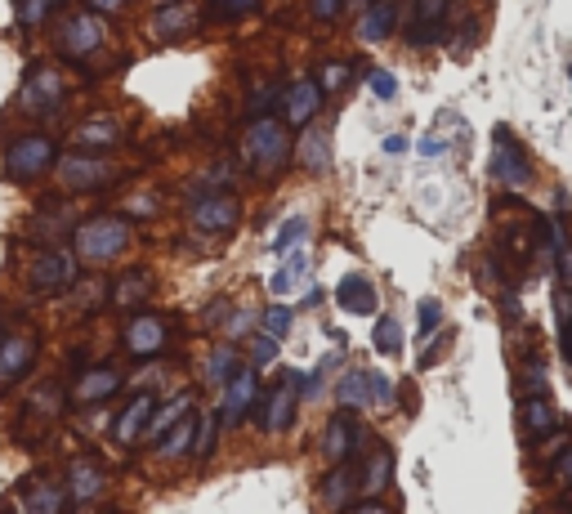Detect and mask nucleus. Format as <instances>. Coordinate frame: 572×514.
<instances>
[{
  "instance_id": "obj_19",
  "label": "nucleus",
  "mask_w": 572,
  "mask_h": 514,
  "mask_svg": "<svg viewBox=\"0 0 572 514\" xmlns=\"http://www.w3.org/2000/svg\"><path fill=\"white\" fill-rule=\"evenodd\" d=\"M36 354H41L36 336H27V331L9 336L5 331V336H0V385H18V380L36 367Z\"/></svg>"
},
{
  "instance_id": "obj_23",
  "label": "nucleus",
  "mask_w": 572,
  "mask_h": 514,
  "mask_svg": "<svg viewBox=\"0 0 572 514\" xmlns=\"http://www.w3.org/2000/svg\"><path fill=\"white\" fill-rule=\"evenodd\" d=\"M152 412H157V398H152V389H143V394L130 398L126 412H121L117 425H112V439H117V447H135V443H143V430H148Z\"/></svg>"
},
{
  "instance_id": "obj_63",
  "label": "nucleus",
  "mask_w": 572,
  "mask_h": 514,
  "mask_svg": "<svg viewBox=\"0 0 572 514\" xmlns=\"http://www.w3.org/2000/svg\"><path fill=\"white\" fill-rule=\"evenodd\" d=\"M568 76H572V63H568Z\"/></svg>"
},
{
  "instance_id": "obj_49",
  "label": "nucleus",
  "mask_w": 572,
  "mask_h": 514,
  "mask_svg": "<svg viewBox=\"0 0 572 514\" xmlns=\"http://www.w3.org/2000/svg\"><path fill=\"white\" fill-rule=\"evenodd\" d=\"M340 14H345V0H309V18H313V23L331 27Z\"/></svg>"
},
{
  "instance_id": "obj_50",
  "label": "nucleus",
  "mask_w": 572,
  "mask_h": 514,
  "mask_svg": "<svg viewBox=\"0 0 572 514\" xmlns=\"http://www.w3.org/2000/svg\"><path fill=\"white\" fill-rule=\"evenodd\" d=\"M443 327V304L434 300V295H425L421 300V336H429V331Z\"/></svg>"
},
{
  "instance_id": "obj_56",
  "label": "nucleus",
  "mask_w": 572,
  "mask_h": 514,
  "mask_svg": "<svg viewBox=\"0 0 572 514\" xmlns=\"http://www.w3.org/2000/svg\"><path fill=\"white\" fill-rule=\"evenodd\" d=\"M443 152H447V144L438 135H425L421 139V157H443Z\"/></svg>"
},
{
  "instance_id": "obj_60",
  "label": "nucleus",
  "mask_w": 572,
  "mask_h": 514,
  "mask_svg": "<svg viewBox=\"0 0 572 514\" xmlns=\"http://www.w3.org/2000/svg\"><path fill=\"white\" fill-rule=\"evenodd\" d=\"M564 501H568V510H572V488H568V492H564Z\"/></svg>"
},
{
  "instance_id": "obj_1",
  "label": "nucleus",
  "mask_w": 572,
  "mask_h": 514,
  "mask_svg": "<svg viewBox=\"0 0 572 514\" xmlns=\"http://www.w3.org/2000/svg\"><path fill=\"white\" fill-rule=\"evenodd\" d=\"M242 157L255 179H278L295 157V139L282 117H255L242 130Z\"/></svg>"
},
{
  "instance_id": "obj_36",
  "label": "nucleus",
  "mask_w": 572,
  "mask_h": 514,
  "mask_svg": "<svg viewBox=\"0 0 572 514\" xmlns=\"http://www.w3.org/2000/svg\"><path fill=\"white\" fill-rule=\"evenodd\" d=\"M371 345H376V354H385V358H398V354H403V327H398L394 313H376Z\"/></svg>"
},
{
  "instance_id": "obj_17",
  "label": "nucleus",
  "mask_w": 572,
  "mask_h": 514,
  "mask_svg": "<svg viewBox=\"0 0 572 514\" xmlns=\"http://www.w3.org/2000/svg\"><path fill=\"white\" fill-rule=\"evenodd\" d=\"M394 488V452L385 443H371V452L358 456V492L362 501H380Z\"/></svg>"
},
{
  "instance_id": "obj_18",
  "label": "nucleus",
  "mask_w": 572,
  "mask_h": 514,
  "mask_svg": "<svg viewBox=\"0 0 572 514\" xmlns=\"http://www.w3.org/2000/svg\"><path fill=\"white\" fill-rule=\"evenodd\" d=\"M63 488H68L72 506H90V501H99L108 492V470L94 456H72L68 474H63Z\"/></svg>"
},
{
  "instance_id": "obj_43",
  "label": "nucleus",
  "mask_w": 572,
  "mask_h": 514,
  "mask_svg": "<svg viewBox=\"0 0 572 514\" xmlns=\"http://www.w3.org/2000/svg\"><path fill=\"white\" fill-rule=\"evenodd\" d=\"M117 215H126V220H157V215H161V197L157 193H130L126 202H121Z\"/></svg>"
},
{
  "instance_id": "obj_4",
  "label": "nucleus",
  "mask_w": 572,
  "mask_h": 514,
  "mask_svg": "<svg viewBox=\"0 0 572 514\" xmlns=\"http://www.w3.org/2000/svg\"><path fill=\"white\" fill-rule=\"evenodd\" d=\"M54 175H59L63 193H108V188H117L121 179H126V166L99 157V152H76L72 148V152H59Z\"/></svg>"
},
{
  "instance_id": "obj_58",
  "label": "nucleus",
  "mask_w": 572,
  "mask_h": 514,
  "mask_svg": "<svg viewBox=\"0 0 572 514\" xmlns=\"http://www.w3.org/2000/svg\"><path fill=\"white\" fill-rule=\"evenodd\" d=\"M322 300H327V295H322L318 287H309V291H304V309H318Z\"/></svg>"
},
{
  "instance_id": "obj_51",
  "label": "nucleus",
  "mask_w": 572,
  "mask_h": 514,
  "mask_svg": "<svg viewBox=\"0 0 572 514\" xmlns=\"http://www.w3.org/2000/svg\"><path fill=\"white\" fill-rule=\"evenodd\" d=\"M550 483H555V488H572V447L564 456H559V461H550Z\"/></svg>"
},
{
  "instance_id": "obj_59",
  "label": "nucleus",
  "mask_w": 572,
  "mask_h": 514,
  "mask_svg": "<svg viewBox=\"0 0 572 514\" xmlns=\"http://www.w3.org/2000/svg\"><path fill=\"white\" fill-rule=\"evenodd\" d=\"M559 349H564V358H568V367H572V327L559 331Z\"/></svg>"
},
{
  "instance_id": "obj_30",
  "label": "nucleus",
  "mask_w": 572,
  "mask_h": 514,
  "mask_svg": "<svg viewBox=\"0 0 572 514\" xmlns=\"http://www.w3.org/2000/svg\"><path fill=\"white\" fill-rule=\"evenodd\" d=\"M188 412H197V398H193V394H179V398H170V403H157V412H152V421H148V430H143V439L157 447V443L170 434V425L184 421Z\"/></svg>"
},
{
  "instance_id": "obj_8",
  "label": "nucleus",
  "mask_w": 572,
  "mask_h": 514,
  "mask_svg": "<svg viewBox=\"0 0 572 514\" xmlns=\"http://www.w3.org/2000/svg\"><path fill=\"white\" fill-rule=\"evenodd\" d=\"M103 45H108V23H103L99 14H90V9H81V14H68V18L59 23V36H54V50H59L68 63L94 59Z\"/></svg>"
},
{
  "instance_id": "obj_41",
  "label": "nucleus",
  "mask_w": 572,
  "mask_h": 514,
  "mask_svg": "<svg viewBox=\"0 0 572 514\" xmlns=\"http://www.w3.org/2000/svg\"><path fill=\"white\" fill-rule=\"evenodd\" d=\"M260 9V0H206V18L211 23H237V18H251Z\"/></svg>"
},
{
  "instance_id": "obj_53",
  "label": "nucleus",
  "mask_w": 572,
  "mask_h": 514,
  "mask_svg": "<svg viewBox=\"0 0 572 514\" xmlns=\"http://www.w3.org/2000/svg\"><path fill=\"white\" fill-rule=\"evenodd\" d=\"M85 5H90V14L112 18V14H121V9H126V0H85Z\"/></svg>"
},
{
  "instance_id": "obj_28",
  "label": "nucleus",
  "mask_w": 572,
  "mask_h": 514,
  "mask_svg": "<svg viewBox=\"0 0 572 514\" xmlns=\"http://www.w3.org/2000/svg\"><path fill=\"white\" fill-rule=\"evenodd\" d=\"M300 287H309V251H291L282 255L278 273L269 278V291L278 295V300H291Z\"/></svg>"
},
{
  "instance_id": "obj_25",
  "label": "nucleus",
  "mask_w": 572,
  "mask_h": 514,
  "mask_svg": "<svg viewBox=\"0 0 572 514\" xmlns=\"http://www.w3.org/2000/svg\"><path fill=\"white\" fill-rule=\"evenodd\" d=\"M152 287H157L152 269H143V264H139V269H126V273H117V282L108 287V304H112V309H121V313H126V309L139 313L143 300L152 295Z\"/></svg>"
},
{
  "instance_id": "obj_31",
  "label": "nucleus",
  "mask_w": 572,
  "mask_h": 514,
  "mask_svg": "<svg viewBox=\"0 0 572 514\" xmlns=\"http://www.w3.org/2000/svg\"><path fill=\"white\" fill-rule=\"evenodd\" d=\"M336 403H340V412H362V407H371V380H367V367L345 371V376L336 380Z\"/></svg>"
},
{
  "instance_id": "obj_52",
  "label": "nucleus",
  "mask_w": 572,
  "mask_h": 514,
  "mask_svg": "<svg viewBox=\"0 0 572 514\" xmlns=\"http://www.w3.org/2000/svg\"><path fill=\"white\" fill-rule=\"evenodd\" d=\"M555 322H559V331L572 327V291H564V287L555 291Z\"/></svg>"
},
{
  "instance_id": "obj_7",
  "label": "nucleus",
  "mask_w": 572,
  "mask_h": 514,
  "mask_svg": "<svg viewBox=\"0 0 572 514\" xmlns=\"http://www.w3.org/2000/svg\"><path fill=\"white\" fill-rule=\"evenodd\" d=\"M76 282H81V260L72 255V246H45V251L32 255V264H27V287L36 295L72 291Z\"/></svg>"
},
{
  "instance_id": "obj_57",
  "label": "nucleus",
  "mask_w": 572,
  "mask_h": 514,
  "mask_svg": "<svg viewBox=\"0 0 572 514\" xmlns=\"http://www.w3.org/2000/svg\"><path fill=\"white\" fill-rule=\"evenodd\" d=\"M380 148H385V157H403V152H407V135H389Z\"/></svg>"
},
{
  "instance_id": "obj_16",
  "label": "nucleus",
  "mask_w": 572,
  "mask_h": 514,
  "mask_svg": "<svg viewBox=\"0 0 572 514\" xmlns=\"http://www.w3.org/2000/svg\"><path fill=\"white\" fill-rule=\"evenodd\" d=\"M564 430V412L555 398H519V434L528 443H546Z\"/></svg>"
},
{
  "instance_id": "obj_34",
  "label": "nucleus",
  "mask_w": 572,
  "mask_h": 514,
  "mask_svg": "<svg viewBox=\"0 0 572 514\" xmlns=\"http://www.w3.org/2000/svg\"><path fill=\"white\" fill-rule=\"evenodd\" d=\"M193 439H197V412H188L184 421L170 425V434L157 443V456H166V461H179V456H193Z\"/></svg>"
},
{
  "instance_id": "obj_64",
  "label": "nucleus",
  "mask_w": 572,
  "mask_h": 514,
  "mask_svg": "<svg viewBox=\"0 0 572 514\" xmlns=\"http://www.w3.org/2000/svg\"><path fill=\"white\" fill-rule=\"evenodd\" d=\"M54 5H59V0H54Z\"/></svg>"
},
{
  "instance_id": "obj_61",
  "label": "nucleus",
  "mask_w": 572,
  "mask_h": 514,
  "mask_svg": "<svg viewBox=\"0 0 572 514\" xmlns=\"http://www.w3.org/2000/svg\"><path fill=\"white\" fill-rule=\"evenodd\" d=\"M161 5H179V0H161Z\"/></svg>"
},
{
  "instance_id": "obj_27",
  "label": "nucleus",
  "mask_w": 572,
  "mask_h": 514,
  "mask_svg": "<svg viewBox=\"0 0 572 514\" xmlns=\"http://www.w3.org/2000/svg\"><path fill=\"white\" fill-rule=\"evenodd\" d=\"M398 32V0H371L358 14V41L362 45H380Z\"/></svg>"
},
{
  "instance_id": "obj_29",
  "label": "nucleus",
  "mask_w": 572,
  "mask_h": 514,
  "mask_svg": "<svg viewBox=\"0 0 572 514\" xmlns=\"http://www.w3.org/2000/svg\"><path fill=\"white\" fill-rule=\"evenodd\" d=\"M447 9H452V0H416V27L407 32V41L412 45L438 41V36H443V23H447Z\"/></svg>"
},
{
  "instance_id": "obj_55",
  "label": "nucleus",
  "mask_w": 572,
  "mask_h": 514,
  "mask_svg": "<svg viewBox=\"0 0 572 514\" xmlns=\"http://www.w3.org/2000/svg\"><path fill=\"white\" fill-rule=\"evenodd\" d=\"M345 514H394V510H389L385 501H354Z\"/></svg>"
},
{
  "instance_id": "obj_40",
  "label": "nucleus",
  "mask_w": 572,
  "mask_h": 514,
  "mask_svg": "<svg viewBox=\"0 0 572 514\" xmlns=\"http://www.w3.org/2000/svg\"><path fill=\"white\" fill-rule=\"evenodd\" d=\"M291 327H295V309L291 304H269V309H260V331L264 336H273V340H286L291 336Z\"/></svg>"
},
{
  "instance_id": "obj_11",
  "label": "nucleus",
  "mask_w": 572,
  "mask_h": 514,
  "mask_svg": "<svg viewBox=\"0 0 572 514\" xmlns=\"http://www.w3.org/2000/svg\"><path fill=\"white\" fill-rule=\"evenodd\" d=\"M188 220L206 237H228L242 224V202H237V193H197L188 206Z\"/></svg>"
},
{
  "instance_id": "obj_10",
  "label": "nucleus",
  "mask_w": 572,
  "mask_h": 514,
  "mask_svg": "<svg viewBox=\"0 0 572 514\" xmlns=\"http://www.w3.org/2000/svg\"><path fill=\"white\" fill-rule=\"evenodd\" d=\"M362 443H367V425L354 421V412L327 416V425H322V434H318V452H322V461H327V465L358 461Z\"/></svg>"
},
{
  "instance_id": "obj_35",
  "label": "nucleus",
  "mask_w": 572,
  "mask_h": 514,
  "mask_svg": "<svg viewBox=\"0 0 572 514\" xmlns=\"http://www.w3.org/2000/svg\"><path fill=\"white\" fill-rule=\"evenodd\" d=\"M242 367H246V363H242V354H237V345H215L211 358H206V385L224 389Z\"/></svg>"
},
{
  "instance_id": "obj_6",
  "label": "nucleus",
  "mask_w": 572,
  "mask_h": 514,
  "mask_svg": "<svg viewBox=\"0 0 572 514\" xmlns=\"http://www.w3.org/2000/svg\"><path fill=\"white\" fill-rule=\"evenodd\" d=\"M170 340H175V322H170L166 313H157V309L130 313L126 327H121V345H126V354L143 358V363H152V358L166 354Z\"/></svg>"
},
{
  "instance_id": "obj_47",
  "label": "nucleus",
  "mask_w": 572,
  "mask_h": 514,
  "mask_svg": "<svg viewBox=\"0 0 572 514\" xmlns=\"http://www.w3.org/2000/svg\"><path fill=\"white\" fill-rule=\"evenodd\" d=\"M50 9H54V0H18V23L32 32V27H41L50 18Z\"/></svg>"
},
{
  "instance_id": "obj_54",
  "label": "nucleus",
  "mask_w": 572,
  "mask_h": 514,
  "mask_svg": "<svg viewBox=\"0 0 572 514\" xmlns=\"http://www.w3.org/2000/svg\"><path fill=\"white\" fill-rule=\"evenodd\" d=\"M228 309H233L228 300H215L211 309H206V327H224V322H228Z\"/></svg>"
},
{
  "instance_id": "obj_5",
  "label": "nucleus",
  "mask_w": 572,
  "mask_h": 514,
  "mask_svg": "<svg viewBox=\"0 0 572 514\" xmlns=\"http://www.w3.org/2000/svg\"><path fill=\"white\" fill-rule=\"evenodd\" d=\"M68 94H72L68 76L54 68V63H36V68H27L23 85H18L14 108L23 112V117L45 121V117H54V112H59L63 103H68Z\"/></svg>"
},
{
  "instance_id": "obj_21",
  "label": "nucleus",
  "mask_w": 572,
  "mask_h": 514,
  "mask_svg": "<svg viewBox=\"0 0 572 514\" xmlns=\"http://www.w3.org/2000/svg\"><path fill=\"white\" fill-rule=\"evenodd\" d=\"M72 144H76V152H99V157H108V148L126 144V126H121L117 117H108V112H99V117H85L81 126L72 130Z\"/></svg>"
},
{
  "instance_id": "obj_20",
  "label": "nucleus",
  "mask_w": 572,
  "mask_h": 514,
  "mask_svg": "<svg viewBox=\"0 0 572 514\" xmlns=\"http://www.w3.org/2000/svg\"><path fill=\"white\" fill-rule=\"evenodd\" d=\"M358 501V461L349 465H331L318 483V506L331 514H345Z\"/></svg>"
},
{
  "instance_id": "obj_15",
  "label": "nucleus",
  "mask_w": 572,
  "mask_h": 514,
  "mask_svg": "<svg viewBox=\"0 0 572 514\" xmlns=\"http://www.w3.org/2000/svg\"><path fill=\"white\" fill-rule=\"evenodd\" d=\"M322 90H318V81L313 76H300V81H291L282 90V121H286V130H309L313 126V117L322 112Z\"/></svg>"
},
{
  "instance_id": "obj_32",
  "label": "nucleus",
  "mask_w": 572,
  "mask_h": 514,
  "mask_svg": "<svg viewBox=\"0 0 572 514\" xmlns=\"http://www.w3.org/2000/svg\"><path fill=\"white\" fill-rule=\"evenodd\" d=\"M282 81H269V76H260V81H251V90H246V117H273V108H282Z\"/></svg>"
},
{
  "instance_id": "obj_9",
  "label": "nucleus",
  "mask_w": 572,
  "mask_h": 514,
  "mask_svg": "<svg viewBox=\"0 0 572 514\" xmlns=\"http://www.w3.org/2000/svg\"><path fill=\"white\" fill-rule=\"evenodd\" d=\"M492 179L505 188V193H528L532 188V157L519 139L510 135L505 126L492 130Z\"/></svg>"
},
{
  "instance_id": "obj_12",
  "label": "nucleus",
  "mask_w": 572,
  "mask_h": 514,
  "mask_svg": "<svg viewBox=\"0 0 572 514\" xmlns=\"http://www.w3.org/2000/svg\"><path fill=\"white\" fill-rule=\"evenodd\" d=\"M121 389H126V371L117 363H99V367H85L68 385V403L72 407H99V403H108L112 394H121Z\"/></svg>"
},
{
  "instance_id": "obj_39",
  "label": "nucleus",
  "mask_w": 572,
  "mask_h": 514,
  "mask_svg": "<svg viewBox=\"0 0 572 514\" xmlns=\"http://www.w3.org/2000/svg\"><path fill=\"white\" fill-rule=\"evenodd\" d=\"M519 394L523 398H550V371L541 358H528L519 371Z\"/></svg>"
},
{
  "instance_id": "obj_2",
  "label": "nucleus",
  "mask_w": 572,
  "mask_h": 514,
  "mask_svg": "<svg viewBox=\"0 0 572 514\" xmlns=\"http://www.w3.org/2000/svg\"><path fill=\"white\" fill-rule=\"evenodd\" d=\"M135 246V224L117 211H99L72 228V255L81 264H112Z\"/></svg>"
},
{
  "instance_id": "obj_13",
  "label": "nucleus",
  "mask_w": 572,
  "mask_h": 514,
  "mask_svg": "<svg viewBox=\"0 0 572 514\" xmlns=\"http://www.w3.org/2000/svg\"><path fill=\"white\" fill-rule=\"evenodd\" d=\"M260 376H255L251 367H242L233 380L224 385V398H219V421H224V430H237V425H246L251 421V412H255V403H260Z\"/></svg>"
},
{
  "instance_id": "obj_14",
  "label": "nucleus",
  "mask_w": 572,
  "mask_h": 514,
  "mask_svg": "<svg viewBox=\"0 0 572 514\" xmlns=\"http://www.w3.org/2000/svg\"><path fill=\"white\" fill-rule=\"evenodd\" d=\"M295 412H300V371H286L282 385L269 389L260 412V430L264 434H286L295 425Z\"/></svg>"
},
{
  "instance_id": "obj_33",
  "label": "nucleus",
  "mask_w": 572,
  "mask_h": 514,
  "mask_svg": "<svg viewBox=\"0 0 572 514\" xmlns=\"http://www.w3.org/2000/svg\"><path fill=\"white\" fill-rule=\"evenodd\" d=\"M300 166L313 170V175H322V170H331V130L313 126L304 130V144H300Z\"/></svg>"
},
{
  "instance_id": "obj_3",
  "label": "nucleus",
  "mask_w": 572,
  "mask_h": 514,
  "mask_svg": "<svg viewBox=\"0 0 572 514\" xmlns=\"http://www.w3.org/2000/svg\"><path fill=\"white\" fill-rule=\"evenodd\" d=\"M59 166V144H54L45 130H23V135H14L0 152V175L9 179V184H36V179H45L50 170Z\"/></svg>"
},
{
  "instance_id": "obj_42",
  "label": "nucleus",
  "mask_w": 572,
  "mask_h": 514,
  "mask_svg": "<svg viewBox=\"0 0 572 514\" xmlns=\"http://www.w3.org/2000/svg\"><path fill=\"white\" fill-rule=\"evenodd\" d=\"M313 81H318L322 99H331V94H340L349 81H354V68H349L345 59H327V63H322V72L313 76Z\"/></svg>"
},
{
  "instance_id": "obj_44",
  "label": "nucleus",
  "mask_w": 572,
  "mask_h": 514,
  "mask_svg": "<svg viewBox=\"0 0 572 514\" xmlns=\"http://www.w3.org/2000/svg\"><path fill=\"white\" fill-rule=\"evenodd\" d=\"M246 358H251V371L273 367V363H278V340L264 336V331H255V336H251V354H246Z\"/></svg>"
},
{
  "instance_id": "obj_38",
  "label": "nucleus",
  "mask_w": 572,
  "mask_h": 514,
  "mask_svg": "<svg viewBox=\"0 0 572 514\" xmlns=\"http://www.w3.org/2000/svg\"><path fill=\"white\" fill-rule=\"evenodd\" d=\"M309 237V215H291V220L278 224V233H273V255H291L300 251V242Z\"/></svg>"
},
{
  "instance_id": "obj_26",
  "label": "nucleus",
  "mask_w": 572,
  "mask_h": 514,
  "mask_svg": "<svg viewBox=\"0 0 572 514\" xmlns=\"http://www.w3.org/2000/svg\"><path fill=\"white\" fill-rule=\"evenodd\" d=\"M336 304L345 313H354V318H371V313L380 309V295H376V282L367 278V273H345L336 287Z\"/></svg>"
},
{
  "instance_id": "obj_24",
  "label": "nucleus",
  "mask_w": 572,
  "mask_h": 514,
  "mask_svg": "<svg viewBox=\"0 0 572 514\" xmlns=\"http://www.w3.org/2000/svg\"><path fill=\"white\" fill-rule=\"evenodd\" d=\"M68 488H63L59 479H50V474H36V479H27L23 488V514H68Z\"/></svg>"
},
{
  "instance_id": "obj_62",
  "label": "nucleus",
  "mask_w": 572,
  "mask_h": 514,
  "mask_svg": "<svg viewBox=\"0 0 572 514\" xmlns=\"http://www.w3.org/2000/svg\"><path fill=\"white\" fill-rule=\"evenodd\" d=\"M0 336H5V318H0Z\"/></svg>"
},
{
  "instance_id": "obj_22",
  "label": "nucleus",
  "mask_w": 572,
  "mask_h": 514,
  "mask_svg": "<svg viewBox=\"0 0 572 514\" xmlns=\"http://www.w3.org/2000/svg\"><path fill=\"white\" fill-rule=\"evenodd\" d=\"M197 23H202V14H197L188 0H179V5H161L157 14H152L148 32L157 45H175V41H184V36H193Z\"/></svg>"
},
{
  "instance_id": "obj_48",
  "label": "nucleus",
  "mask_w": 572,
  "mask_h": 514,
  "mask_svg": "<svg viewBox=\"0 0 572 514\" xmlns=\"http://www.w3.org/2000/svg\"><path fill=\"white\" fill-rule=\"evenodd\" d=\"M367 380H371V407H394V380L371 367H367Z\"/></svg>"
},
{
  "instance_id": "obj_45",
  "label": "nucleus",
  "mask_w": 572,
  "mask_h": 514,
  "mask_svg": "<svg viewBox=\"0 0 572 514\" xmlns=\"http://www.w3.org/2000/svg\"><path fill=\"white\" fill-rule=\"evenodd\" d=\"M255 327H260V313H255V309H237V313H228V322H224L228 340H242V336H255Z\"/></svg>"
},
{
  "instance_id": "obj_46",
  "label": "nucleus",
  "mask_w": 572,
  "mask_h": 514,
  "mask_svg": "<svg viewBox=\"0 0 572 514\" xmlns=\"http://www.w3.org/2000/svg\"><path fill=\"white\" fill-rule=\"evenodd\" d=\"M367 85H371V94H376L380 103H394V99H398V76H394V72L371 68V72H367Z\"/></svg>"
},
{
  "instance_id": "obj_37",
  "label": "nucleus",
  "mask_w": 572,
  "mask_h": 514,
  "mask_svg": "<svg viewBox=\"0 0 572 514\" xmlns=\"http://www.w3.org/2000/svg\"><path fill=\"white\" fill-rule=\"evenodd\" d=\"M224 434V421L219 412H197V439H193V461H211L215 456V443Z\"/></svg>"
}]
</instances>
